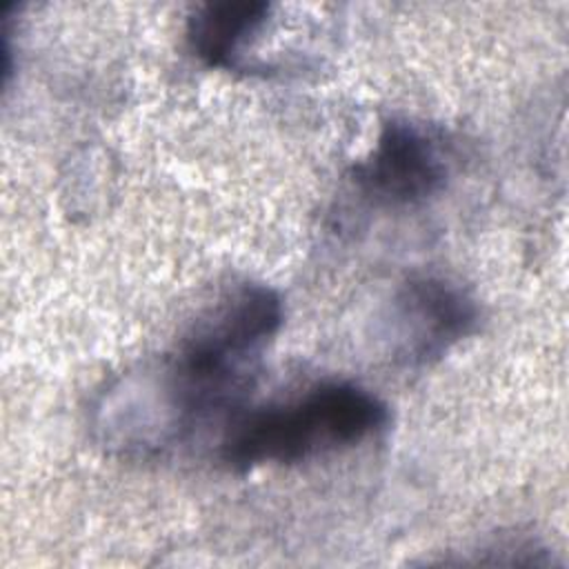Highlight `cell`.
Returning a JSON list of instances; mask_svg holds the SVG:
<instances>
[{"label": "cell", "mask_w": 569, "mask_h": 569, "mask_svg": "<svg viewBox=\"0 0 569 569\" xmlns=\"http://www.w3.org/2000/svg\"><path fill=\"white\" fill-rule=\"evenodd\" d=\"M478 322V300L462 284L438 273H416L391 298L385 338L398 365L425 367L469 338Z\"/></svg>", "instance_id": "obj_3"}, {"label": "cell", "mask_w": 569, "mask_h": 569, "mask_svg": "<svg viewBox=\"0 0 569 569\" xmlns=\"http://www.w3.org/2000/svg\"><path fill=\"white\" fill-rule=\"evenodd\" d=\"M282 325L276 289L244 282L222 296L167 356L158 373L164 438H184L204 420L238 413L262 351Z\"/></svg>", "instance_id": "obj_1"}, {"label": "cell", "mask_w": 569, "mask_h": 569, "mask_svg": "<svg viewBox=\"0 0 569 569\" xmlns=\"http://www.w3.org/2000/svg\"><path fill=\"white\" fill-rule=\"evenodd\" d=\"M262 0H216L200 4L187 20L189 51L207 67L236 69L238 60L269 20Z\"/></svg>", "instance_id": "obj_5"}, {"label": "cell", "mask_w": 569, "mask_h": 569, "mask_svg": "<svg viewBox=\"0 0 569 569\" xmlns=\"http://www.w3.org/2000/svg\"><path fill=\"white\" fill-rule=\"evenodd\" d=\"M356 187L373 204L413 209L438 193L449 180V158L442 142L422 124L387 120L353 169Z\"/></svg>", "instance_id": "obj_4"}, {"label": "cell", "mask_w": 569, "mask_h": 569, "mask_svg": "<svg viewBox=\"0 0 569 569\" xmlns=\"http://www.w3.org/2000/svg\"><path fill=\"white\" fill-rule=\"evenodd\" d=\"M389 422V407L349 380H327L284 402L238 411L220 442L229 469L296 465L353 449Z\"/></svg>", "instance_id": "obj_2"}]
</instances>
